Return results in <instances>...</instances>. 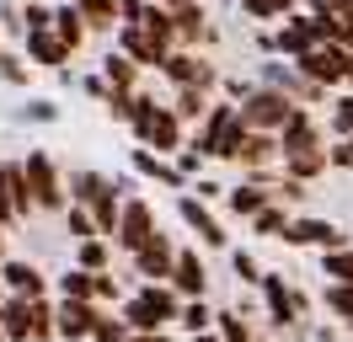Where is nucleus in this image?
<instances>
[{"mask_svg":"<svg viewBox=\"0 0 353 342\" xmlns=\"http://www.w3.org/2000/svg\"><path fill=\"white\" fill-rule=\"evenodd\" d=\"M209 91L203 86H176V102H172V112L182 118V123H193V118H209Z\"/></svg>","mask_w":353,"mask_h":342,"instance_id":"bb28decb","label":"nucleus"},{"mask_svg":"<svg viewBox=\"0 0 353 342\" xmlns=\"http://www.w3.org/2000/svg\"><path fill=\"white\" fill-rule=\"evenodd\" d=\"M139 70H145V64H134L123 48H112L108 59H102V75H108L118 91H139Z\"/></svg>","mask_w":353,"mask_h":342,"instance_id":"393cba45","label":"nucleus"},{"mask_svg":"<svg viewBox=\"0 0 353 342\" xmlns=\"http://www.w3.org/2000/svg\"><path fill=\"white\" fill-rule=\"evenodd\" d=\"M289 219H294V214H289V203H268V209L257 214V219H252V230L263 235V241H284Z\"/></svg>","mask_w":353,"mask_h":342,"instance_id":"c756f323","label":"nucleus"},{"mask_svg":"<svg viewBox=\"0 0 353 342\" xmlns=\"http://www.w3.org/2000/svg\"><path fill=\"white\" fill-rule=\"evenodd\" d=\"M91 219H97V230L108 235V241H118V219H123V192H118V182L91 203Z\"/></svg>","mask_w":353,"mask_h":342,"instance_id":"5701e85b","label":"nucleus"},{"mask_svg":"<svg viewBox=\"0 0 353 342\" xmlns=\"http://www.w3.org/2000/svg\"><path fill=\"white\" fill-rule=\"evenodd\" d=\"M327 161H332L337 171H353V145H348V139H337V145L327 150Z\"/></svg>","mask_w":353,"mask_h":342,"instance_id":"49530a36","label":"nucleus"},{"mask_svg":"<svg viewBox=\"0 0 353 342\" xmlns=\"http://www.w3.org/2000/svg\"><path fill=\"white\" fill-rule=\"evenodd\" d=\"M22 171H27L32 198H38V214H65V188H59V166H54V155H48V150H27Z\"/></svg>","mask_w":353,"mask_h":342,"instance_id":"7ed1b4c3","label":"nucleus"},{"mask_svg":"<svg viewBox=\"0 0 353 342\" xmlns=\"http://www.w3.org/2000/svg\"><path fill=\"white\" fill-rule=\"evenodd\" d=\"M214 332H220L225 342H252V332H246V321L236 316V310H225V316L214 321Z\"/></svg>","mask_w":353,"mask_h":342,"instance_id":"ea45409f","label":"nucleus"},{"mask_svg":"<svg viewBox=\"0 0 353 342\" xmlns=\"http://www.w3.org/2000/svg\"><path fill=\"white\" fill-rule=\"evenodd\" d=\"M97 299H75L65 294L59 299V342H91V326H97Z\"/></svg>","mask_w":353,"mask_h":342,"instance_id":"f8f14e48","label":"nucleus"},{"mask_svg":"<svg viewBox=\"0 0 353 342\" xmlns=\"http://www.w3.org/2000/svg\"><path fill=\"white\" fill-rule=\"evenodd\" d=\"M129 321H123V310L118 316H97V326H91V342H129Z\"/></svg>","mask_w":353,"mask_h":342,"instance_id":"f704fd0d","label":"nucleus"},{"mask_svg":"<svg viewBox=\"0 0 353 342\" xmlns=\"http://www.w3.org/2000/svg\"><path fill=\"white\" fill-rule=\"evenodd\" d=\"M22 54H27V64H43V70H65V64H70V48L59 43L54 27H48V32H27Z\"/></svg>","mask_w":353,"mask_h":342,"instance_id":"6ab92c4d","label":"nucleus"},{"mask_svg":"<svg viewBox=\"0 0 353 342\" xmlns=\"http://www.w3.org/2000/svg\"><path fill=\"white\" fill-rule=\"evenodd\" d=\"M134 268H139V278L145 283H172V268H176V246L166 241V235L155 230L139 252H134Z\"/></svg>","mask_w":353,"mask_h":342,"instance_id":"6e6552de","label":"nucleus"},{"mask_svg":"<svg viewBox=\"0 0 353 342\" xmlns=\"http://www.w3.org/2000/svg\"><path fill=\"white\" fill-rule=\"evenodd\" d=\"M172 161H176V171H182V177H199V171H203V150H199V145H182Z\"/></svg>","mask_w":353,"mask_h":342,"instance_id":"79ce46f5","label":"nucleus"},{"mask_svg":"<svg viewBox=\"0 0 353 342\" xmlns=\"http://www.w3.org/2000/svg\"><path fill=\"white\" fill-rule=\"evenodd\" d=\"M0 342H11V337H6V326H0Z\"/></svg>","mask_w":353,"mask_h":342,"instance_id":"864d4df0","label":"nucleus"},{"mask_svg":"<svg viewBox=\"0 0 353 342\" xmlns=\"http://www.w3.org/2000/svg\"><path fill=\"white\" fill-rule=\"evenodd\" d=\"M348 54H353L348 43H316L310 54L294 59V70L316 86H348Z\"/></svg>","mask_w":353,"mask_h":342,"instance_id":"20e7f679","label":"nucleus"},{"mask_svg":"<svg viewBox=\"0 0 353 342\" xmlns=\"http://www.w3.org/2000/svg\"><path fill=\"white\" fill-rule=\"evenodd\" d=\"M199 198H203V203H209V198H220V182H214V177H199Z\"/></svg>","mask_w":353,"mask_h":342,"instance_id":"de8ad7c7","label":"nucleus"},{"mask_svg":"<svg viewBox=\"0 0 353 342\" xmlns=\"http://www.w3.org/2000/svg\"><path fill=\"white\" fill-rule=\"evenodd\" d=\"M0 283H6V294H27V299L48 294V278L38 273L32 262H22V256H6V262H0Z\"/></svg>","mask_w":353,"mask_h":342,"instance_id":"f3484780","label":"nucleus"},{"mask_svg":"<svg viewBox=\"0 0 353 342\" xmlns=\"http://www.w3.org/2000/svg\"><path fill=\"white\" fill-rule=\"evenodd\" d=\"M59 337V305L54 299H32V342H54Z\"/></svg>","mask_w":353,"mask_h":342,"instance_id":"c85d7f7f","label":"nucleus"},{"mask_svg":"<svg viewBox=\"0 0 353 342\" xmlns=\"http://www.w3.org/2000/svg\"><path fill=\"white\" fill-rule=\"evenodd\" d=\"M145 17H150V0H118V21L123 27H145Z\"/></svg>","mask_w":353,"mask_h":342,"instance_id":"a19ab883","label":"nucleus"},{"mask_svg":"<svg viewBox=\"0 0 353 342\" xmlns=\"http://www.w3.org/2000/svg\"><path fill=\"white\" fill-rule=\"evenodd\" d=\"M193 342H225V337H220V332H199Z\"/></svg>","mask_w":353,"mask_h":342,"instance_id":"8fccbe9b","label":"nucleus"},{"mask_svg":"<svg viewBox=\"0 0 353 342\" xmlns=\"http://www.w3.org/2000/svg\"><path fill=\"white\" fill-rule=\"evenodd\" d=\"M155 230H161V225H155V209H150V203H145V198H123V219H118V246L134 256V252H139V246H145Z\"/></svg>","mask_w":353,"mask_h":342,"instance_id":"0eeeda50","label":"nucleus"},{"mask_svg":"<svg viewBox=\"0 0 353 342\" xmlns=\"http://www.w3.org/2000/svg\"><path fill=\"white\" fill-rule=\"evenodd\" d=\"M176 214H182V225H188V230L199 235V241L209 246V252H220L225 241H230V235H225V225L214 219V214H209V203H203L199 192H176Z\"/></svg>","mask_w":353,"mask_h":342,"instance_id":"423d86ee","label":"nucleus"},{"mask_svg":"<svg viewBox=\"0 0 353 342\" xmlns=\"http://www.w3.org/2000/svg\"><path fill=\"white\" fill-rule=\"evenodd\" d=\"M176 321H182L193 337H199V332H214V310H209L203 299H182V316H176Z\"/></svg>","mask_w":353,"mask_h":342,"instance_id":"72a5a7b5","label":"nucleus"},{"mask_svg":"<svg viewBox=\"0 0 353 342\" xmlns=\"http://www.w3.org/2000/svg\"><path fill=\"white\" fill-rule=\"evenodd\" d=\"M321 273H327V283H353V252L348 246L321 252Z\"/></svg>","mask_w":353,"mask_h":342,"instance_id":"2f4dec72","label":"nucleus"},{"mask_svg":"<svg viewBox=\"0 0 353 342\" xmlns=\"http://www.w3.org/2000/svg\"><path fill=\"white\" fill-rule=\"evenodd\" d=\"M70 6L86 17L91 32H112V27H123V21H118V0H70Z\"/></svg>","mask_w":353,"mask_h":342,"instance_id":"a878e982","label":"nucleus"},{"mask_svg":"<svg viewBox=\"0 0 353 342\" xmlns=\"http://www.w3.org/2000/svg\"><path fill=\"white\" fill-rule=\"evenodd\" d=\"M263 299H268V316L279 321V326H294V321L305 316V305H310V299L300 294V289H289L279 273H268V278H263Z\"/></svg>","mask_w":353,"mask_h":342,"instance_id":"9b49d317","label":"nucleus"},{"mask_svg":"<svg viewBox=\"0 0 353 342\" xmlns=\"http://www.w3.org/2000/svg\"><path fill=\"white\" fill-rule=\"evenodd\" d=\"M327 310L353 326V283H327Z\"/></svg>","mask_w":353,"mask_h":342,"instance_id":"e433bc0d","label":"nucleus"},{"mask_svg":"<svg viewBox=\"0 0 353 342\" xmlns=\"http://www.w3.org/2000/svg\"><path fill=\"white\" fill-rule=\"evenodd\" d=\"M54 32H59V43H65L70 54H75V48H81V43H86V17H81V11H75V6H54Z\"/></svg>","mask_w":353,"mask_h":342,"instance_id":"b1692460","label":"nucleus"},{"mask_svg":"<svg viewBox=\"0 0 353 342\" xmlns=\"http://www.w3.org/2000/svg\"><path fill=\"white\" fill-rule=\"evenodd\" d=\"M161 75L172 86H203V91H214V64L199 59L193 48H172V59L161 64Z\"/></svg>","mask_w":353,"mask_h":342,"instance_id":"9d476101","label":"nucleus"},{"mask_svg":"<svg viewBox=\"0 0 353 342\" xmlns=\"http://www.w3.org/2000/svg\"><path fill=\"white\" fill-rule=\"evenodd\" d=\"M129 342H172L166 332H129Z\"/></svg>","mask_w":353,"mask_h":342,"instance_id":"09e8293b","label":"nucleus"},{"mask_svg":"<svg viewBox=\"0 0 353 342\" xmlns=\"http://www.w3.org/2000/svg\"><path fill=\"white\" fill-rule=\"evenodd\" d=\"M0 81H6V86H27V64H22V54H6V59H0Z\"/></svg>","mask_w":353,"mask_h":342,"instance_id":"c03bdc74","label":"nucleus"},{"mask_svg":"<svg viewBox=\"0 0 353 342\" xmlns=\"http://www.w3.org/2000/svg\"><path fill=\"white\" fill-rule=\"evenodd\" d=\"M0 59H6V48H0Z\"/></svg>","mask_w":353,"mask_h":342,"instance_id":"5fc2aeb1","label":"nucleus"},{"mask_svg":"<svg viewBox=\"0 0 353 342\" xmlns=\"http://www.w3.org/2000/svg\"><path fill=\"white\" fill-rule=\"evenodd\" d=\"M284 241L289 246H321V252H332V246H343V230L332 219H321V214H294Z\"/></svg>","mask_w":353,"mask_h":342,"instance_id":"1a4fd4ad","label":"nucleus"},{"mask_svg":"<svg viewBox=\"0 0 353 342\" xmlns=\"http://www.w3.org/2000/svg\"><path fill=\"white\" fill-rule=\"evenodd\" d=\"M332 134H337V139H348V134H353V91L332 102Z\"/></svg>","mask_w":353,"mask_h":342,"instance_id":"58836bf2","label":"nucleus"},{"mask_svg":"<svg viewBox=\"0 0 353 342\" xmlns=\"http://www.w3.org/2000/svg\"><path fill=\"white\" fill-rule=\"evenodd\" d=\"M294 107H300V102H294L289 91H279V86H257V91L241 102V123L246 128H263V134H279V128L289 123Z\"/></svg>","mask_w":353,"mask_h":342,"instance_id":"f03ea898","label":"nucleus"},{"mask_svg":"<svg viewBox=\"0 0 353 342\" xmlns=\"http://www.w3.org/2000/svg\"><path fill=\"white\" fill-rule=\"evenodd\" d=\"M348 86H353V54H348Z\"/></svg>","mask_w":353,"mask_h":342,"instance_id":"603ef678","label":"nucleus"},{"mask_svg":"<svg viewBox=\"0 0 353 342\" xmlns=\"http://www.w3.org/2000/svg\"><path fill=\"white\" fill-rule=\"evenodd\" d=\"M65 230H70V241H91V235H102V230H97V219H91V209H81V203H70Z\"/></svg>","mask_w":353,"mask_h":342,"instance_id":"c9c22d12","label":"nucleus"},{"mask_svg":"<svg viewBox=\"0 0 353 342\" xmlns=\"http://www.w3.org/2000/svg\"><path fill=\"white\" fill-rule=\"evenodd\" d=\"M11 166L17 161H0V230H11L22 214H17V192H11Z\"/></svg>","mask_w":353,"mask_h":342,"instance_id":"473e14b6","label":"nucleus"},{"mask_svg":"<svg viewBox=\"0 0 353 342\" xmlns=\"http://www.w3.org/2000/svg\"><path fill=\"white\" fill-rule=\"evenodd\" d=\"M22 118H32V123H54V118H59V107H54V102H27Z\"/></svg>","mask_w":353,"mask_h":342,"instance_id":"a18cd8bd","label":"nucleus"},{"mask_svg":"<svg viewBox=\"0 0 353 342\" xmlns=\"http://www.w3.org/2000/svg\"><path fill=\"white\" fill-rule=\"evenodd\" d=\"M129 166L139 171V177H150V182H161V188H172V192H188V177L176 171V161H172V155H155V150L134 145Z\"/></svg>","mask_w":353,"mask_h":342,"instance_id":"ddd939ff","label":"nucleus"},{"mask_svg":"<svg viewBox=\"0 0 353 342\" xmlns=\"http://www.w3.org/2000/svg\"><path fill=\"white\" fill-rule=\"evenodd\" d=\"M172 289H176L182 299H203V289H209V268H203V256H199V252H176Z\"/></svg>","mask_w":353,"mask_h":342,"instance_id":"a211bd4d","label":"nucleus"},{"mask_svg":"<svg viewBox=\"0 0 353 342\" xmlns=\"http://www.w3.org/2000/svg\"><path fill=\"white\" fill-rule=\"evenodd\" d=\"M172 21H176V48H199V38H209V17H203L199 0H182Z\"/></svg>","mask_w":353,"mask_h":342,"instance_id":"aec40b11","label":"nucleus"},{"mask_svg":"<svg viewBox=\"0 0 353 342\" xmlns=\"http://www.w3.org/2000/svg\"><path fill=\"white\" fill-rule=\"evenodd\" d=\"M59 289L75 294V299H123V289H118L112 273H86V268H70V273L59 278Z\"/></svg>","mask_w":353,"mask_h":342,"instance_id":"4468645a","label":"nucleus"},{"mask_svg":"<svg viewBox=\"0 0 353 342\" xmlns=\"http://www.w3.org/2000/svg\"><path fill=\"white\" fill-rule=\"evenodd\" d=\"M348 145H353V134H348Z\"/></svg>","mask_w":353,"mask_h":342,"instance_id":"6e6d98bb","label":"nucleus"},{"mask_svg":"<svg viewBox=\"0 0 353 342\" xmlns=\"http://www.w3.org/2000/svg\"><path fill=\"white\" fill-rule=\"evenodd\" d=\"M0 326H6V337H11V342H32V299H27V294H6V305H0Z\"/></svg>","mask_w":353,"mask_h":342,"instance_id":"412c9836","label":"nucleus"},{"mask_svg":"<svg viewBox=\"0 0 353 342\" xmlns=\"http://www.w3.org/2000/svg\"><path fill=\"white\" fill-rule=\"evenodd\" d=\"M0 262H6V230H0Z\"/></svg>","mask_w":353,"mask_h":342,"instance_id":"3c124183","label":"nucleus"},{"mask_svg":"<svg viewBox=\"0 0 353 342\" xmlns=\"http://www.w3.org/2000/svg\"><path fill=\"white\" fill-rule=\"evenodd\" d=\"M279 150H284V161H289V155L327 150V134L316 128V112H310V107H294V112H289V123L279 128Z\"/></svg>","mask_w":353,"mask_h":342,"instance_id":"39448f33","label":"nucleus"},{"mask_svg":"<svg viewBox=\"0 0 353 342\" xmlns=\"http://www.w3.org/2000/svg\"><path fill=\"white\" fill-rule=\"evenodd\" d=\"M108 188H112V182L102 177V171H91V166L70 171V203H81V209H91V203H97Z\"/></svg>","mask_w":353,"mask_h":342,"instance_id":"4be33fe9","label":"nucleus"},{"mask_svg":"<svg viewBox=\"0 0 353 342\" xmlns=\"http://www.w3.org/2000/svg\"><path fill=\"white\" fill-rule=\"evenodd\" d=\"M118 48H123L134 64H155V70L172 59V48L155 38V32H145V27H118Z\"/></svg>","mask_w":353,"mask_h":342,"instance_id":"2eb2a0df","label":"nucleus"},{"mask_svg":"<svg viewBox=\"0 0 353 342\" xmlns=\"http://www.w3.org/2000/svg\"><path fill=\"white\" fill-rule=\"evenodd\" d=\"M176 316H182V294L172 283H139V294L123 299V321L134 332H166Z\"/></svg>","mask_w":353,"mask_h":342,"instance_id":"f257e3e1","label":"nucleus"},{"mask_svg":"<svg viewBox=\"0 0 353 342\" xmlns=\"http://www.w3.org/2000/svg\"><path fill=\"white\" fill-rule=\"evenodd\" d=\"M327 166H332L327 150H310V155H289V161H284V177H294V182H316Z\"/></svg>","mask_w":353,"mask_h":342,"instance_id":"7c9ffc66","label":"nucleus"},{"mask_svg":"<svg viewBox=\"0 0 353 342\" xmlns=\"http://www.w3.org/2000/svg\"><path fill=\"white\" fill-rule=\"evenodd\" d=\"M305 188H310V182H294V177H279V182H273L279 203H305Z\"/></svg>","mask_w":353,"mask_h":342,"instance_id":"37998d69","label":"nucleus"},{"mask_svg":"<svg viewBox=\"0 0 353 342\" xmlns=\"http://www.w3.org/2000/svg\"><path fill=\"white\" fill-rule=\"evenodd\" d=\"M268 203H279V192H273V182H236V188L225 192V209L241 214V219H257V214L268 209Z\"/></svg>","mask_w":353,"mask_h":342,"instance_id":"dca6fc26","label":"nucleus"},{"mask_svg":"<svg viewBox=\"0 0 353 342\" xmlns=\"http://www.w3.org/2000/svg\"><path fill=\"white\" fill-rule=\"evenodd\" d=\"M75 268H86V273H108V268H112L108 235H91V241H75Z\"/></svg>","mask_w":353,"mask_h":342,"instance_id":"cd10ccee","label":"nucleus"},{"mask_svg":"<svg viewBox=\"0 0 353 342\" xmlns=\"http://www.w3.org/2000/svg\"><path fill=\"white\" fill-rule=\"evenodd\" d=\"M230 273H236V278H241V283H257V289H263V268H257V256H252V252H230Z\"/></svg>","mask_w":353,"mask_h":342,"instance_id":"4c0bfd02","label":"nucleus"}]
</instances>
